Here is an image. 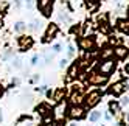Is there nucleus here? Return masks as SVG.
<instances>
[{
  "mask_svg": "<svg viewBox=\"0 0 129 126\" xmlns=\"http://www.w3.org/2000/svg\"><path fill=\"white\" fill-rule=\"evenodd\" d=\"M84 93L82 90H72V95H70V103L72 104H81L84 101Z\"/></svg>",
  "mask_w": 129,
  "mask_h": 126,
  "instance_id": "obj_11",
  "label": "nucleus"
},
{
  "mask_svg": "<svg viewBox=\"0 0 129 126\" xmlns=\"http://www.w3.org/2000/svg\"><path fill=\"white\" fill-rule=\"evenodd\" d=\"M38 62V55H34L33 58H31V64H36Z\"/></svg>",
  "mask_w": 129,
  "mask_h": 126,
  "instance_id": "obj_27",
  "label": "nucleus"
},
{
  "mask_svg": "<svg viewBox=\"0 0 129 126\" xmlns=\"http://www.w3.org/2000/svg\"><path fill=\"white\" fill-rule=\"evenodd\" d=\"M58 31H59V28H58V25L56 23H50L48 26H47V31H45V34H44V42H50L51 39H54L56 38V34H58Z\"/></svg>",
  "mask_w": 129,
  "mask_h": 126,
  "instance_id": "obj_6",
  "label": "nucleus"
},
{
  "mask_svg": "<svg viewBox=\"0 0 129 126\" xmlns=\"http://www.w3.org/2000/svg\"><path fill=\"white\" fill-rule=\"evenodd\" d=\"M67 115L73 120H81V118L86 117V111H84V107H81L79 104H72L67 109Z\"/></svg>",
  "mask_w": 129,
  "mask_h": 126,
  "instance_id": "obj_1",
  "label": "nucleus"
},
{
  "mask_svg": "<svg viewBox=\"0 0 129 126\" xmlns=\"http://www.w3.org/2000/svg\"><path fill=\"white\" fill-rule=\"evenodd\" d=\"M31 124V120L28 118V120H26V121H19V126H30Z\"/></svg>",
  "mask_w": 129,
  "mask_h": 126,
  "instance_id": "obj_21",
  "label": "nucleus"
},
{
  "mask_svg": "<svg viewBox=\"0 0 129 126\" xmlns=\"http://www.w3.org/2000/svg\"><path fill=\"white\" fill-rule=\"evenodd\" d=\"M114 70H115V62L112 59H106L103 64L100 66V72H101V73H104V75H107V76L112 73Z\"/></svg>",
  "mask_w": 129,
  "mask_h": 126,
  "instance_id": "obj_8",
  "label": "nucleus"
},
{
  "mask_svg": "<svg viewBox=\"0 0 129 126\" xmlns=\"http://www.w3.org/2000/svg\"><path fill=\"white\" fill-rule=\"evenodd\" d=\"M38 90H39V92H45V90H47V86H41V87H38Z\"/></svg>",
  "mask_w": 129,
  "mask_h": 126,
  "instance_id": "obj_26",
  "label": "nucleus"
},
{
  "mask_svg": "<svg viewBox=\"0 0 129 126\" xmlns=\"http://www.w3.org/2000/svg\"><path fill=\"white\" fill-rule=\"evenodd\" d=\"M3 95V87H2V84H0V97Z\"/></svg>",
  "mask_w": 129,
  "mask_h": 126,
  "instance_id": "obj_31",
  "label": "nucleus"
},
{
  "mask_svg": "<svg viewBox=\"0 0 129 126\" xmlns=\"http://www.w3.org/2000/svg\"><path fill=\"white\" fill-rule=\"evenodd\" d=\"M110 56H114V48H110V47H106L103 51H101V59H109Z\"/></svg>",
  "mask_w": 129,
  "mask_h": 126,
  "instance_id": "obj_17",
  "label": "nucleus"
},
{
  "mask_svg": "<svg viewBox=\"0 0 129 126\" xmlns=\"http://www.w3.org/2000/svg\"><path fill=\"white\" fill-rule=\"evenodd\" d=\"M78 45L81 50H92L95 45V39H93V36H84V38H81L78 41Z\"/></svg>",
  "mask_w": 129,
  "mask_h": 126,
  "instance_id": "obj_5",
  "label": "nucleus"
},
{
  "mask_svg": "<svg viewBox=\"0 0 129 126\" xmlns=\"http://www.w3.org/2000/svg\"><path fill=\"white\" fill-rule=\"evenodd\" d=\"M14 66H16L17 69H20V67H22V59H19V58H16V59H14Z\"/></svg>",
  "mask_w": 129,
  "mask_h": 126,
  "instance_id": "obj_20",
  "label": "nucleus"
},
{
  "mask_svg": "<svg viewBox=\"0 0 129 126\" xmlns=\"http://www.w3.org/2000/svg\"><path fill=\"white\" fill-rule=\"evenodd\" d=\"M31 47H33V38H30V36H20L19 38V50L26 51Z\"/></svg>",
  "mask_w": 129,
  "mask_h": 126,
  "instance_id": "obj_9",
  "label": "nucleus"
},
{
  "mask_svg": "<svg viewBox=\"0 0 129 126\" xmlns=\"http://www.w3.org/2000/svg\"><path fill=\"white\" fill-rule=\"evenodd\" d=\"M38 79H39V75H34V76H33V79H31V81H33V83H36V81H38Z\"/></svg>",
  "mask_w": 129,
  "mask_h": 126,
  "instance_id": "obj_29",
  "label": "nucleus"
},
{
  "mask_svg": "<svg viewBox=\"0 0 129 126\" xmlns=\"http://www.w3.org/2000/svg\"><path fill=\"white\" fill-rule=\"evenodd\" d=\"M101 97H103V93H101L100 90H92V92H89V95L84 98V101H86L87 107H93V106H96V104L100 103V100H101Z\"/></svg>",
  "mask_w": 129,
  "mask_h": 126,
  "instance_id": "obj_4",
  "label": "nucleus"
},
{
  "mask_svg": "<svg viewBox=\"0 0 129 126\" xmlns=\"http://www.w3.org/2000/svg\"><path fill=\"white\" fill-rule=\"evenodd\" d=\"M26 28V25L23 23V22H17L16 25H14V31H17V33H20V31H23Z\"/></svg>",
  "mask_w": 129,
  "mask_h": 126,
  "instance_id": "obj_19",
  "label": "nucleus"
},
{
  "mask_svg": "<svg viewBox=\"0 0 129 126\" xmlns=\"http://www.w3.org/2000/svg\"><path fill=\"white\" fill-rule=\"evenodd\" d=\"M120 104H121V106H126V104H129V98H127V97H126V98H123Z\"/></svg>",
  "mask_w": 129,
  "mask_h": 126,
  "instance_id": "obj_23",
  "label": "nucleus"
},
{
  "mask_svg": "<svg viewBox=\"0 0 129 126\" xmlns=\"http://www.w3.org/2000/svg\"><path fill=\"white\" fill-rule=\"evenodd\" d=\"M64 95H66V90H64V89H58V90L53 93L51 98H53V100L56 101V103H61V101H62V98H64Z\"/></svg>",
  "mask_w": 129,
  "mask_h": 126,
  "instance_id": "obj_15",
  "label": "nucleus"
},
{
  "mask_svg": "<svg viewBox=\"0 0 129 126\" xmlns=\"http://www.w3.org/2000/svg\"><path fill=\"white\" fill-rule=\"evenodd\" d=\"M127 48L126 47H117V48H114V55L118 58V59H123V58H126L127 56Z\"/></svg>",
  "mask_w": 129,
  "mask_h": 126,
  "instance_id": "obj_13",
  "label": "nucleus"
},
{
  "mask_svg": "<svg viewBox=\"0 0 129 126\" xmlns=\"http://www.w3.org/2000/svg\"><path fill=\"white\" fill-rule=\"evenodd\" d=\"M53 51H54V53H59V51H61V45H59V44H56V45L53 47Z\"/></svg>",
  "mask_w": 129,
  "mask_h": 126,
  "instance_id": "obj_22",
  "label": "nucleus"
},
{
  "mask_svg": "<svg viewBox=\"0 0 129 126\" xmlns=\"http://www.w3.org/2000/svg\"><path fill=\"white\" fill-rule=\"evenodd\" d=\"M73 50H75V48H73V45H70L69 47V56H73Z\"/></svg>",
  "mask_w": 129,
  "mask_h": 126,
  "instance_id": "obj_25",
  "label": "nucleus"
},
{
  "mask_svg": "<svg viewBox=\"0 0 129 126\" xmlns=\"http://www.w3.org/2000/svg\"><path fill=\"white\" fill-rule=\"evenodd\" d=\"M3 10H6V5H2V3H0V11H3Z\"/></svg>",
  "mask_w": 129,
  "mask_h": 126,
  "instance_id": "obj_30",
  "label": "nucleus"
},
{
  "mask_svg": "<svg viewBox=\"0 0 129 126\" xmlns=\"http://www.w3.org/2000/svg\"><path fill=\"white\" fill-rule=\"evenodd\" d=\"M36 112H38L42 118H45L47 120L48 117H51V114H53V109L47 104V103H42V104H39L38 107H36Z\"/></svg>",
  "mask_w": 129,
  "mask_h": 126,
  "instance_id": "obj_7",
  "label": "nucleus"
},
{
  "mask_svg": "<svg viewBox=\"0 0 129 126\" xmlns=\"http://www.w3.org/2000/svg\"><path fill=\"white\" fill-rule=\"evenodd\" d=\"M78 73V64H72L69 69V73H67V79H73Z\"/></svg>",
  "mask_w": 129,
  "mask_h": 126,
  "instance_id": "obj_16",
  "label": "nucleus"
},
{
  "mask_svg": "<svg viewBox=\"0 0 129 126\" xmlns=\"http://www.w3.org/2000/svg\"><path fill=\"white\" fill-rule=\"evenodd\" d=\"M26 5H28V8L33 6V0H26Z\"/></svg>",
  "mask_w": 129,
  "mask_h": 126,
  "instance_id": "obj_28",
  "label": "nucleus"
},
{
  "mask_svg": "<svg viewBox=\"0 0 129 126\" xmlns=\"http://www.w3.org/2000/svg\"><path fill=\"white\" fill-rule=\"evenodd\" d=\"M100 117H101V112L100 111H93V112L89 115V120L90 121H96V120H100Z\"/></svg>",
  "mask_w": 129,
  "mask_h": 126,
  "instance_id": "obj_18",
  "label": "nucleus"
},
{
  "mask_svg": "<svg viewBox=\"0 0 129 126\" xmlns=\"http://www.w3.org/2000/svg\"><path fill=\"white\" fill-rule=\"evenodd\" d=\"M120 109H121V104L120 103H117V101H110L109 103V112L110 114L117 115V114H120Z\"/></svg>",
  "mask_w": 129,
  "mask_h": 126,
  "instance_id": "obj_14",
  "label": "nucleus"
},
{
  "mask_svg": "<svg viewBox=\"0 0 129 126\" xmlns=\"http://www.w3.org/2000/svg\"><path fill=\"white\" fill-rule=\"evenodd\" d=\"M126 84L124 83H121V81H118V83H115V84H112L110 86V89H109V93H112V95H121L124 90H126Z\"/></svg>",
  "mask_w": 129,
  "mask_h": 126,
  "instance_id": "obj_10",
  "label": "nucleus"
},
{
  "mask_svg": "<svg viewBox=\"0 0 129 126\" xmlns=\"http://www.w3.org/2000/svg\"><path fill=\"white\" fill-rule=\"evenodd\" d=\"M67 62H69L67 59H61V64H59V66H61V67H66V66H67Z\"/></svg>",
  "mask_w": 129,
  "mask_h": 126,
  "instance_id": "obj_24",
  "label": "nucleus"
},
{
  "mask_svg": "<svg viewBox=\"0 0 129 126\" xmlns=\"http://www.w3.org/2000/svg\"><path fill=\"white\" fill-rule=\"evenodd\" d=\"M117 26L121 33H129V19H120L117 22Z\"/></svg>",
  "mask_w": 129,
  "mask_h": 126,
  "instance_id": "obj_12",
  "label": "nucleus"
},
{
  "mask_svg": "<svg viewBox=\"0 0 129 126\" xmlns=\"http://www.w3.org/2000/svg\"><path fill=\"white\" fill-rule=\"evenodd\" d=\"M53 5H54V0H38V10L45 17H50L51 16Z\"/></svg>",
  "mask_w": 129,
  "mask_h": 126,
  "instance_id": "obj_2",
  "label": "nucleus"
},
{
  "mask_svg": "<svg viewBox=\"0 0 129 126\" xmlns=\"http://www.w3.org/2000/svg\"><path fill=\"white\" fill-rule=\"evenodd\" d=\"M3 120V115H2V109H0V121Z\"/></svg>",
  "mask_w": 129,
  "mask_h": 126,
  "instance_id": "obj_32",
  "label": "nucleus"
},
{
  "mask_svg": "<svg viewBox=\"0 0 129 126\" xmlns=\"http://www.w3.org/2000/svg\"><path fill=\"white\" fill-rule=\"evenodd\" d=\"M87 83H89L90 86H101V84H106V83H107V75L93 72V73H90V75L87 76Z\"/></svg>",
  "mask_w": 129,
  "mask_h": 126,
  "instance_id": "obj_3",
  "label": "nucleus"
},
{
  "mask_svg": "<svg viewBox=\"0 0 129 126\" xmlns=\"http://www.w3.org/2000/svg\"><path fill=\"white\" fill-rule=\"evenodd\" d=\"M127 13H129V8H127Z\"/></svg>",
  "mask_w": 129,
  "mask_h": 126,
  "instance_id": "obj_34",
  "label": "nucleus"
},
{
  "mask_svg": "<svg viewBox=\"0 0 129 126\" xmlns=\"http://www.w3.org/2000/svg\"><path fill=\"white\" fill-rule=\"evenodd\" d=\"M41 126H47V124H41Z\"/></svg>",
  "mask_w": 129,
  "mask_h": 126,
  "instance_id": "obj_33",
  "label": "nucleus"
}]
</instances>
